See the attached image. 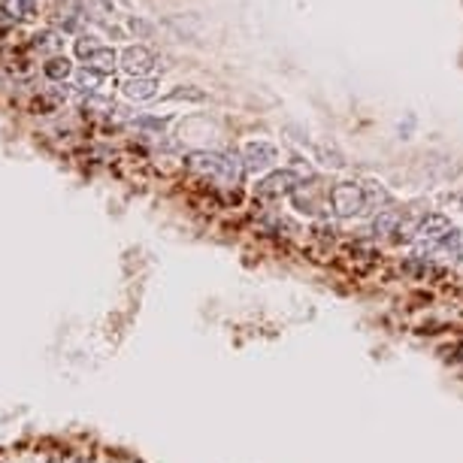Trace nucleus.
I'll use <instances>...</instances> for the list:
<instances>
[{
    "mask_svg": "<svg viewBox=\"0 0 463 463\" xmlns=\"http://www.w3.org/2000/svg\"><path fill=\"white\" fill-rule=\"evenodd\" d=\"M185 164H188V170H194V173L212 176L218 182H228V185H236V182L242 179V170H245V164H240V160H233V158H224L218 152H191L185 158Z\"/></svg>",
    "mask_w": 463,
    "mask_h": 463,
    "instance_id": "1",
    "label": "nucleus"
},
{
    "mask_svg": "<svg viewBox=\"0 0 463 463\" xmlns=\"http://www.w3.org/2000/svg\"><path fill=\"white\" fill-rule=\"evenodd\" d=\"M330 206L339 218H351L367 209V200H363V188L354 185V182H339L336 188L330 191Z\"/></svg>",
    "mask_w": 463,
    "mask_h": 463,
    "instance_id": "2",
    "label": "nucleus"
},
{
    "mask_svg": "<svg viewBox=\"0 0 463 463\" xmlns=\"http://www.w3.org/2000/svg\"><path fill=\"white\" fill-rule=\"evenodd\" d=\"M300 185L297 173L291 170H276L264 182H257V197H282V194H294Z\"/></svg>",
    "mask_w": 463,
    "mask_h": 463,
    "instance_id": "3",
    "label": "nucleus"
},
{
    "mask_svg": "<svg viewBox=\"0 0 463 463\" xmlns=\"http://www.w3.org/2000/svg\"><path fill=\"white\" fill-rule=\"evenodd\" d=\"M276 158H279V152L270 143H249L242 160H245V170H266L276 164Z\"/></svg>",
    "mask_w": 463,
    "mask_h": 463,
    "instance_id": "4",
    "label": "nucleus"
},
{
    "mask_svg": "<svg viewBox=\"0 0 463 463\" xmlns=\"http://www.w3.org/2000/svg\"><path fill=\"white\" fill-rule=\"evenodd\" d=\"M152 64H155L152 52L143 49V46H131V49H124V55H122V67H124L127 73H131L134 79L152 70Z\"/></svg>",
    "mask_w": 463,
    "mask_h": 463,
    "instance_id": "5",
    "label": "nucleus"
},
{
    "mask_svg": "<svg viewBox=\"0 0 463 463\" xmlns=\"http://www.w3.org/2000/svg\"><path fill=\"white\" fill-rule=\"evenodd\" d=\"M122 88H124V94L131 97V100H152L155 91H158V82L148 79V76H136L131 82H124Z\"/></svg>",
    "mask_w": 463,
    "mask_h": 463,
    "instance_id": "6",
    "label": "nucleus"
},
{
    "mask_svg": "<svg viewBox=\"0 0 463 463\" xmlns=\"http://www.w3.org/2000/svg\"><path fill=\"white\" fill-rule=\"evenodd\" d=\"M42 73H46L52 82H64L73 73V64H70V58L55 55V58H49L46 64H42Z\"/></svg>",
    "mask_w": 463,
    "mask_h": 463,
    "instance_id": "7",
    "label": "nucleus"
},
{
    "mask_svg": "<svg viewBox=\"0 0 463 463\" xmlns=\"http://www.w3.org/2000/svg\"><path fill=\"white\" fill-rule=\"evenodd\" d=\"M445 230H451L445 215H427V218L415 228V233H421V236H439V233H445Z\"/></svg>",
    "mask_w": 463,
    "mask_h": 463,
    "instance_id": "8",
    "label": "nucleus"
},
{
    "mask_svg": "<svg viewBox=\"0 0 463 463\" xmlns=\"http://www.w3.org/2000/svg\"><path fill=\"white\" fill-rule=\"evenodd\" d=\"M115 61H118V55H115V49H97L94 52V58L88 61V67H94L97 73H112V67H115Z\"/></svg>",
    "mask_w": 463,
    "mask_h": 463,
    "instance_id": "9",
    "label": "nucleus"
},
{
    "mask_svg": "<svg viewBox=\"0 0 463 463\" xmlns=\"http://www.w3.org/2000/svg\"><path fill=\"white\" fill-rule=\"evenodd\" d=\"M397 224H400V215L391 212V209H379V215L373 218V230L385 236V233H394Z\"/></svg>",
    "mask_w": 463,
    "mask_h": 463,
    "instance_id": "10",
    "label": "nucleus"
},
{
    "mask_svg": "<svg viewBox=\"0 0 463 463\" xmlns=\"http://www.w3.org/2000/svg\"><path fill=\"white\" fill-rule=\"evenodd\" d=\"M100 82H103V73H97L94 67H82L76 73V88H82V91H94Z\"/></svg>",
    "mask_w": 463,
    "mask_h": 463,
    "instance_id": "11",
    "label": "nucleus"
},
{
    "mask_svg": "<svg viewBox=\"0 0 463 463\" xmlns=\"http://www.w3.org/2000/svg\"><path fill=\"white\" fill-rule=\"evenodd\" d=\"M363 188V200H367V209H379V203H387V191L379 188L375 182H367V185H361Z\"/></svg>",
    "mask_w": 463,
    "mask_h": 463,
    "instance_id": "12",
    "label": "nucleus"
},
{
    "mask_svg": "<svg viewBox=\"0 0 463 463\" xmlns=\"http://www.w3.org/2000/svg\"><path fill=\"white\" fill-rule=\"evenodd\" d=\"M9 13H16L21 18H34L37 16V0H9L6 4Z\"/></svg>",
    "mask_w": 463,
    "mask_h": 463,
    "instance_id": "13",
    "label": "nucleus"
},
{
    "mask_svg": "<svg viewBox=\"0 0 463 463\" xmlns=\"http://www.w3.org/2000/svg\"><path fill=\"white\" fill-rule=\"evenodd\" d=\"M97 49H100V46L94 42V37H79V40H76V55H79V58H88V61H91Z\"/></svg>",
    "mask_w": 463,
    "mask_h": 463,
    "instance_id": "14",
    "label": "nucleus"
},
{
    "mask_svg": "<svg viewBox=\"0 0 463 463\" xmlns=\"http://www.w3.org/2000/svg\"><path fill=\"white\" fill-rule=\"evenodd\" d=\"M85 9H97V18H106V16H112V4L110 0H82Z\"/></svg>",
    "mask_w": 463,
    "mask_h": 463,
    "instance_id": "15",
    "label": "nucleus"
},
{
    "mask_svg": "<svg viewBox=\"0 0 463 463\" xmlns=\"http://www.w3.org/2000/svg\"><path fill=\"white\" fill-rule=\"evenodd\" d=\"M460 245V230L457 228H451V230H445L443 236H439V249H457Z\"/></svg>",
    "mask_w": 463,
    "mask_h": 463,
    "instance_id": "16",
    "label": "nucleus"
},
{
    "mask_svg": "<svg viewBox=\"0 0 463 463\" xmlns=\"http://www.w3.org/2000/svg\"><path fill=\"white\" fill-rule=\"evenodd\" d=\"M167 100H203V91H173L167 97Z\"/></svg>",
    "mask_w": 463,
    "mask_h": 463,
    "instance_id": "17",
    "label": "nucleus"
},
{
    "mask_svg": "<svg viewBox=\"0 0 463 463\" xmlns=\"http://www.w3.org/2000/svg\"><path fill=\"white\" fill-rule=\"evenodd\" d=\"M82 463H88V460H82Z\"/></svg>",
    "mask_w": 463,
    "mask_h": 463,
    "instance_id": "18",
    "label": "nucleus"
}]
</instances>
